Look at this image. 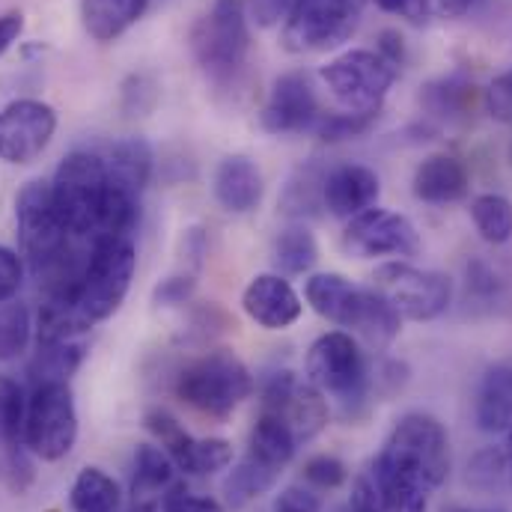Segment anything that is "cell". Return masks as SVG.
<instances>
[{"label":"cell","instance_id":"f907efd6","mask_svg":"<svg viewBox=\"0 0 512 512\" xmlns=\"http://www.w3.org/2000/svg\"><path fill=\"white\" fill-rule=\"evenodd\" d=\"M131 512H155V510H152L149 504H143V501H137V504H134V510H131Z\"/></svg>","mask_w":512,"mask_h":512},{"label":"cell","instance_id":"2e32d148","mask_svg":"<svg viewBox=\"0 0 512 512\" xmlns=\"http://www.w3.org/2000/svg\"><path fill=\"white\" fill-rule=\"evenodd\" d=\"M343 251L358 259L373 256H414L420 251V239L414 224L387 209H367L349 221L343 233Z\"/></svg>","mask_w":512,"mask_h":512},{"label":"cell","instance_id":"60d3db41","mask_svg":"<svg viewBox=\"0 0 512 512\" xmlns=\"http://www.w3.org/2000/svg\"><path fill=\"white\" fill-rule=\"evenodd\" d=\"M486 105L492 111V117H498L501 123H512V72L501 75L486 96Z\"/></svg>","mask_w":512,"mask_h":512},{"label":"cell","instance_id":"836d02e7","mask_svg":"<svg viewBox=\"0 0 512 512\" xmlns=\"http://www.w3.org/2000/svg\"><path fill=\"white\" fill-rule=\"evenodd\" d=\"M30 343V316L21 304H0V361L18 358Z\"/></svg>","mask_w":512,"mask_h":512},{"label":"cell","instance_id":"1f68e13d","mask_svg":"<svg viewBox=\"0 0 512 512\" xmlns=\"http://www.w3.org/2000/svg\"><path fill=\"white\" fill-rule=\"evenodd\" d=\"M471 96H474L471 81L462 72H453V75L429 84L420 99H423L429 114H435V117H456V114H462L468 108Z\"/></svg>","mask_w":512,"mask_h":512},{"label":"cell","instance_id":"9c48e42d","mask_svg":"<svg viewBox=\"0 0 512 512\" xmlns=\"http://www.w3.org/2000/svg\"><path fill=\"white\" fill-rule=\"evenodd\" d=\"M307 382L319 393L334 396L343 408H355L370 393V373L361 346L346 331L322 334L304 361Z\"/></svg>","mask_w":512,"mask_h":512},{"label":"cell","instance_id":"4316f807","mask_svg":"<svg viewBox=\"0 0 512 512\" xmlns=\"http://www.w3.org/2000/svg\"><path fill=\"white\" fill-rule=\"evenodd\" d=\"M173 459L164 453V447H155V444H140L134 450V477H131V489H134V498L143 501L155 492H164L170 483H173Z\"/></svg>","mask_w":512,"mask_h":512},{"label":"cell","instance_id":"bcb514c9","mask_svg":"<svg viewBox=\"0 0 512 512\" xmlns=\"http://www.w3.org/2000/svg\"><path fill=\"white\" fill-rule=\"evenodd\" d=\"M21 30H24V15L21 12H6V15H0V57L12 48V42L21 36Z\"/></svg>","mask_w":512,"mask_h":512},{"label":"cell","instance_id":"d6986e66","mask_svg":"<svg viewBox=\"0 0 512 512\" xmlns=\"http://www.w3.org/2000/svg\"><path fill=\"white\" fill-rule=\"evenodd\" d=\"M379 176L361 164H343L331 170L322 182V203L334 218H358L361 212L373 209L379 200Z\"/></svg>","mask_w":512,"mask_h":512},{"label":"cell","instance_id":"cb8c5ba5","mask_svg":"<svg viewBox=\"0 0 512 512\" xmlns=\"http://www.w3.org/2000/svg\"><path fill=\"white\" fill-rule=\"evenodd\" d=\"M149 0H81V18L96 42H114L146 12Z\"/></svg>","mask_w":512,"mask_h":512},{"label":"cell","instance_id":"83f0119b","mask_svg":"<svg viewBox=\"0 0 512 512\" xmlns=\"http://www.w3.org/2000/svg\"><path fill=\"white\" fill-rule=\"evenodd\" d=\"M84 361V346L75 340H63V343H39V352L27 370L30 382H66Z\"/></svg>","mask_w":512,"mask_h":512},{"label":"cell","instance_id":"603a6c76","mask_svg":"<svg viewBox=\"0 0 512 512\" xmlns=\"http://www.w3.org/2000/svg\"><path fill=\"white\" fill-rule=\"evenodd\" d=\"M295 435L292 429L274 414V411H265L259 408V417H256L254 429H251V444H248V456H254L256 462L274 468V471H283L292 456H295Z\"/></svg>","mask_w":512,"mask_h":512},{"label":"cell","instance_id":"ee69618b","mask_svg":"<svg viewBox=\"0 0 512 512\" xmlns=\"http://www.w3.org/2000/svg\"><path fill=\"white\" fill-rule=\"evenodd\" d=\"M349 512H384L373 477H358V480H355L352 501H349Z\"/></svg>","mask_w":512,"mask_h":512},{"label":"cell","instance_id":"5bb4252c","mask_svg":"<svg viewBox=\"0 0 512 512\" xmlns=\"http://www.w3.org/2000/svg\"><path fill=\"white\" fill-rule=\"evenodd\" d=\"M259 408L274 411L295 435V441H310L328 426V402L313 384H301L292 373H274L262 387Z\"/></svg>","mask_w":512,"mask_h":512},{"label":"cell","instance_id":"ffe728a7","mask_svg":"<svg viewBox=\"0 0 512 512\" xmlns=\"http://www.w3.org/2000/svg\"><path fill=\"white\" fill-rule=\"evenodd\" d=\"M471 179L459 158L453 155H432L414 173V197L429 206H447L468 197Z\"/></svg>","mask_w":512,"mask_h":512},{"label":"cell","instance_id":"681fc988","mask_svg":"<svg viewBox=\"0 0 512 512\" xmlns=\"http://www.w3.org/2000/svg\"><path fill=\"white\" fill-rule=\"evenodd\" d=\"M507 468H510V480H512V426H510V441H507Z\"/></svg>","mask_w":512,"mask_h":512},{"label":"cell","instance_id":"816d5d0a","mask_svg":"<svg viewBox=\"0 0 512 512\" xmlns=\"http://www.w3.org/2000/svg\"><path fill=\"white\" fill-rule=\"evenodd\" d=\"M456 512H477V510H456Z\"/></svg>","mask_w":512,"mask_h":512},{"label":"cell","instance_id":"d4e9b609","mask_svg":"<svg viewBox=\"0 0 512 512\" xmlns=\"http://www.w3.org/2000/svg\"><path fill=\"white\" fill-rule=\"evenodd\" d=\"M152 146L143 140V137H126V140H117L108 155H105V164H108V179L114 185H123L134 194H143L149 176H152Z\"/></svg>","mask_w":512,"mask_h":512},{"label":"cell","instance_id":"f546056e","mask_svg":"<svg viewBox=\"0 0 512 512\" xmlns=\"http://www.w3.org/2000/svg\"><path fill=\"white\" fill-rule=\"evenodd\" d=\"M316 259H319V245L313 233L301 224L283 230L274 242V265L280 268V274H304L316 265Z\"/></svg>","mask_w":512,"mask_h":512},{"label":"cell","instance_id":"277c9868","mask_svg":"<svg viewBox=\"0 0 512 512\" xmlns=\"http://www.w3.org/2000/svg\"><path fill=\"white\" fill-rule=\"evenodd\" d=\"M137 268V251L131 239H99L90 245L78 289L72 295L75 310L93 328L96 322L111 319L131 289Z\"/></svg>","mask_w":512,"mask_h":512},{"label":"cell","instance_id":"ab89813d","mask_svg":"<svg viewBox=\"0 0 512 512\" xmlns=\"http://www.w3.org/2000/svg\"><path fill=\"white\" fill-rule=\"evenodd\" d=\"M143 96L155 102V84L146 75H131L126 81V87H123V108H126L131 117L152 108L149 102H143Z\"/></svg>","mask_w":512,"mask_h":512},{"label":"cell","instance_id":"c3c4849f","mask_svg":"<svg viewBox=\"0 0 512 512\" xmlns=\"http://www.w3.org/2000/svg\"><path fill=\"white\" fill-rule=\"evenodd\" d=\"M414 0H376V6L384 12H405Z\"/></svg>","mask_w":512,"mask_h":512},{"label":"cell","instance_id":"4dcf8cb0","mask_svg":"<svg viewBox=\"0 0 512 512\" xmlns=\"http://www.w3.org/2000/svg\"><path fill=\"white\" fill-rule=\"evenodd\" d=\"M471 218L477 233L489 245H507L512 239V203L501 194H480L471 200Z\"/></svg>","mask_w":512,"mask_h":512},{"label":"cell","instance_id":"7bdbcfd3","mask_svg":"<svg viewBox=\"0 0 512 512\" xmlns=\"http://www.w3.org/2000/svg\"><path fill=\"white\" fill-rule=\"evenodd\" d=\"M417 3H420V12H426L429 18H441V21L462 18L477 6V0H417Z\"/></svg>","mask_w":512,"mask_h":512},{"label":"cell","instance_id":"d590c367","mask_svg":"<svg viewBox=\"0 0 512 512\" xmlns=\"http://www.w3.org/2000/svg\"><path fill=\"white\" fill-rule=\"evenodd\" d=\"M304 477L316 489H340L349 474H346V465L337 456H313L304 465Z\"/></svg>","mask_w":512,"mask_h":512},{"label":"cell","instance_id":"52a82bcc","mask_svg":"<svg viewBox=\"0 0 512 512\" xmlns=\"http://www.w3.org/2000/svg\"><path fill=\"white\" fill-rule=\"evenodd\" d=\"M191 54L200 69L215 81H230L251 51V30L242 6L236 0L215 3L191 27Z\"/></svg>","mask_w":512,"mask_h":512},{"label":"cell","instance_id":"f6af8a7d","mask_svg":"<svg viewBox=\"0 0 512 512\" xmlns=\"http://www.w3.org/2000/svg\"><path fill=\"white\" fill-rule=\"evenodd\" d=\"M289 6H292V0H251V12H254L259 27L277 24L289 12Z\"/></svg>","mask_w":512,"mask_h":512},{"label":"cell","instance_id":"3957f363","mask_svg":"<svg viewBox=\"0 0 512 512\" xmlns=\"http://www.w3.org/2000/svg\"><path fill=\"white\" fill-rule=\"evenodd\" d=\"M51 194L57 215L72 242H96L105 200H108V164L96 152H69L54 179Z\"/></svg>","mask_w":512,"mask_h":512},{"label":"cell","instance_id":"8d00e7d4","mask_svg":"<svg viewBox=\"0 0 512 512\" xmlns=\"http://www.w3.org/2000/svg\"><path fill=\"white\" fill-rule=\"evenodd\" d=\"M24 283V259L12 248L0 245V304L12 301Z\"/></svg>","mask_w":512,"mask_h":512},{"label":"cell","instance_id":"7dc6e473","mask_svg":"<svg viewBox=\"0 0 512 512\" xmlns=\"http://www.w3.org/2000/svg\"><path fill=\"white\" fill-rule=\"evenodd\" d=\"M379 54H382L387 63H393L396 69L402 66L405 48H402V36L396 30H384L382 36H379Z\"/></svg>","mask_w":512,"mask_h":512},{"label":"cell","instance_id":"f1b7e54d","mask_svg":"<svg viewBox=\"0 0 512 512\" xmlns=\"http://www.w3.org/2000/svg\"><path fill=\"white\" fill-rule=\"evenodd\" d=\"M277 477H280V471H274V468L256 462L254 456H245V459L233 468L230 480L224 483V492H227L230 507L239 510V507L251 504L254 498L265 495V492L277 483Z\"/></svg>","mask_w":512,"mask_h":512},{"label":"cell","instance_id":"7402d4cb","mask_svg":"<svg viewBox=\"0 0 512 512\" xmlns=\"http://www.w3.org/2000/svg\"><path fill=\"white\" fill-rule=\"evenodd\" d=\"M477 426L489 435L512 426V361H498L486 370L477 390Z\"/></svg>","mask_w":512,"mask_h":512},{"label":"cell","instance_id":"7c38bea8","mask_svg":"<svg viewBox=\"0 0 512 512\" xmlns=\"http://www.w3.org/2000/svg\"><path fill=\"white\" fill-rule=\"evenodd\" d=\"M373 289L382 292L390 307L411 322L438 319L453 298V283L441 271L417 268L408 262H384L373 274Z\"/></svg>","mask_w":512,"mask_h":512},{"label":"cell","instance_id":"e575fe53","mask_svg":"<svg viewBox=\"0 0 512 512\" xmlns=\"http://www.w3.org/2000/svg\"><path fill=\"white\" fill-rule=\"evenodd\" d=\"M373 120L376 117H370V114H331V117H319V123H316V134L322 137V140H346V137H358V134H364L367 128L373 126Z\"/></svg>","mask_w":512,"mask_h":512},{"label":"cell","instance_id":"d6a6232c","mask_svg":"<svg viewBox=\"0 0 512 512\" xmlns=\"http://www.w3.org/2000/svg\"><path fill=\"white\" fill-rule=\"evenodd\" d=\"M24 414H27V399L18 382L0 376V444L6 450H18L24 441Z\"/></svg>","mask_w":512,"mask_h":512},{"label":"cell","instance_id":"ba28073f","mask_svg":"<svg viewBox=\"0 0 512 512\" xmlns=\"http://www.w3.org/2000/svg\"><path fill=\"white\" fill-rule=\"evenodd\" d=\"M78 441L75 393L66 382L33 384L24 414V447L42 462H60Z\"/></svg>","mask_w":512,"mask_h":512},{"label":"cell","instance_id":"8992f818","mask_svg":"<svg viewBox=\"0 0 512 512\" xmlns=\"http://www.w3.org/2000/svg\"><path fill=\"white\" fill-rule=\"evenodd\" d=\"M15 230L18 248L36 277L57 268L72 254V239L57 215L51 182L30 179L15 197Z\"/></svg>","mask_w":512,"mask_h":512},{"label":"cell","instance_id":"44dd1931","mask_svg":"<svg viewBox=\"0 0 512 512\" xmlns=\"http://www.w3.org/2000/svg\"><path fill=\"white\" fill-rule=\"evenodd\" d=\"M262 173L248 155H230L218 164L215 170V197L218 203L233 212V215H245L254 212L262 200Z\"/></svg>","mask_w":512,"mask_h":512},{"label":"cell","instance_id":"9a60e30c","mask_svg":"<svg viewBox=\"0 0 512 512\" xmlns=\"http://www.w3.org/2000/svg\"><path fill=\"white\" fill-rule=\"evenodd\" d=\"M57 131V114L39 99H18L0 111V158L9 164L36 161Z\"/></svg>","mask_w":512,"mask_h":512},{"label":"cell","instance_id":"b9f144b4","mask_svg":"<svg viewBox=\"0 0 512 512\" xmlns=\"http://www.w3.org/2000/svg\"><path fill=\"white\" fill-rule=\"evenodd\" d=\"M274 512H322V504L313 492L307 489H283L274 501Z\"/></svg>","mask_w":512,"mask_h":512},{"label":"cell","instance_id":"484cf974","mask_svg":"<svg viewBox=\"0 0 512 512\" xmlns=\"http://www.w3.org/2000/svg\"><path fill=\"white\" fill-rule=\"evenodd\" d=\"M120 486L102 468H84L69 492L72 512H120Z\"/></svg>","mask_w":512,"mask_h":512},{"label":"cell","instance_id":"f35d334b","mask_svg":"<svg viewBox=\"0 0 512 512\" xmlns=\"http://www.w3.org/2000/svg\"><path fill=\"white\" fill-rule=\"evenodd\" d=\"M197 289L194 274H176L155 286V304H185Z\"/></svg>","mask_w":512,"mask_h":512},{"label":"cell","instance_id":"5b68a950","mask_svg":"<svg viewBox=\"0 0 512 512\" xmlns=\"http://www.w3.org/2000/svg\"><path fill=\"white\" fill-rule=\"evenodd\" d=\"M176 393L194 411L221 420L230 417L254 393V379L239 355L230 349H215L179 373Z\"/></svg>","mask_w":512,"mask_h":512},{"label":"cell","instance_id":"6da1fadb","mask_svg":"<svg viewBox=\"0 0 512 512\" xmlns=\"http://www.w3.org/2000/svg\"><path fill=\"white\" fill-rule=\"evenodd\" d=\"M450 444L429 414H405L373 462V483L384 512H426V495L447 480Z\"/></svg>","mask_w":512,"mask_h":512},{"label":"cell","instance_id":"7a4b0ae2","mask_svg":"<svg viewBox=\"0 0 512 512\" xmlns=\"http://www.w3.org/2000/svg\"><path fill=\"white\" fill-rule=\"evenodd\" d=\"M307 304L328 322L340 328L361 331L370 343L387 346L399 334L402 316L376 289H361L343 274H313L304 286Z\"/></svg>","mask_w":512,"mask_h":512},{"label":"cell","instance_id":"8fae6325","mask_svg":"<svg viewBox=\"0 0 512 512\" xmlns=\"http://www.w3.org/2000/svg\"><path fill=\"white\" fill-rule=\"evenodd\" d=\"M367 0H292L283 24V45L295 54L328 51L352 39Z\"/></svg>","mask_w":512,"mask_h":512},{"label":"cell","instance_id":"e0dca14e","mask_svg":"<svg viewBox=\"0 0 512 512\" xmlns=\"http://www.w3.org/2000/svg\"><path fill=\"white\" fill-rule=\"evenodd\" d=\"M319 102L310 81L301 72L280 75L271 87L268 105L262 108V128L271 134L307 131L319 123Z\"/></svg>","mask_w":512,"mask_h":512},{"label":"cell","instance_id":"4fadbf2b","mask_svg":"<svg viewBox=\"0 0 512 512\" xmlns=\"http://www.w3.org/2000/svg\"><path fill=\"white\" fill-rule=\"evenodd\" d=\"M146 426L161 441L164 453L173 459L176 471H182V474L206 477V474H218V471L233 465L230 441H224V438H194L167 411H149Z\"/></svg>","mask_w":512,"mask_h":512},{"label":"cell","instance_id":"30bf717a","mask_svg":"<svg viewBox=\"0 0 512 512\" xmlns=\"http://www.w3.org/2000/svg\"><path fill=\"white\" fill-rule=\"evenodd\" d=\"M322 81L334 93V99L349 114H370L379 117L384 99L399 75L393 63H387L379 51H346L328 66H322Z\"/></svg>","mask_w":512,"mask_h":512},{"label":"cell","instance_id":"ac0fdd59","mask_svg":"<svg viewBox=\"0 0 512 512\" xmlns=\"http://www.w3.org/2000/svg\"><path fill=\"white\" fill-rule=\"evenodd\" d=\"M242 307L268 331H283L301 316V298L283 274H256L242 295Z\"/></svg>","mask_w":512,"mask_h":512},{"label":"cell","instance_id":"74e56055","mask_svg":"<svg viewBox=\"0 0 512 512\" xmlns=\"http://www.w3.org/2000/svg\"><path fill=\"white\" fill-rule=\"evenodd\" d=\"M161 512H227L215 498H200L188 489H170L161 501Z\"/></svg>","mask_w":512,"mask_h":512}]
</instances>
